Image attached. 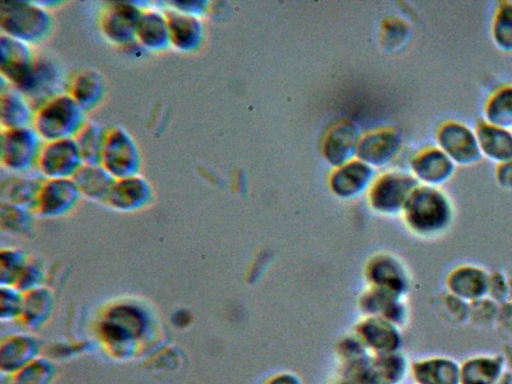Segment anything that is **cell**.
Wrapping results in <instances>:
<instances>
[{
	"label": "cell",
	"instance_id": "6da1fadb",
	"mask_svg": "<svg viewBox=\"0 0 512 384\" xmlns=\"http://www.w3.org/2000/svg\"><path fill=\"white\" fill-rule=\"evenodd\" d=\"M403 209L408 225L426 236L445 232L454 216L452 202L445 191L423 184L414 189Z\"/></svg>",
	"mask_w": 512,
	"mask_h": 384
},
{
	"label": "cell",
	"instance_id": "7a4b0ae2",
	"mask_svg": "<svg viewBox=\"0 0 512 384\" xmlns=\"http://www.w3.org/2000/svg\"><path fill=\"white\" fill-rule=\"evenodd\" d=\"M85 121L76 101L67 92L57 93L38 105L32 127L41 139L53 141L73 138Z\"/></svg>",
	"mask_w": 512,
	"mask_h": 384
},
{
	"label": "cell",
	"instance_id": "3957f363",
	"mask_svg": "<svg viewBox=\"0 0 512 384\" xmlns=\"http://www.w3.org/2000/svg\"><path fill=\"white\" fill-rule=\"evenodd\" d=\"M51 16L41 3L6 1L1 3V33L27 44L41 41L50 31Z\"/></svg>",
	"mask_w": 512,
	"mask_h": 384
},
{
	"label": "cell",
	"instance_id": "277c9868",
	"mask_svg": "<svg viewBox=\"0 0 512 384\" xmlns=\"http://www.w3.org/2000/svg\"><path fill=\"white\" fill-rule=\"evenodd\" d=\"M0 48L2 77L24 95H34L37 88L36 60L29 45L1 33Z\"/></svg>",
	"mask_w": 512,
	"mask_h": 384
},
{
	"label": "cell",
	"instance_id": "5b68a950",
	"mask_svg": "<svg viewBox=\"0 0 512 384\" xmlns=\"http://www.w3.org/2000/svg\"><path fill=\"white\" fill-rule=\"evenodd\" d=\"M100 164L116 179L138 174L140 153L125 128L112 126L104 131Z\"/></svg>",
	"mask_w": 512,
	"mask_h": 384
},
{
	"label": "cell",
	"instance_id": "8992f818",
	"mask_svg": "<svg viewBox=\"0 0 512 384\" xmlns=\"http://www.w3.org/2000/svg\"><path fill=\"white\" fill-rule=\"evenodd\" d=\"M41 146V138L32 126L3 128L1 163L10 171L25 172L36 165Z\"/></svg>",
	"mask_w": 512,
	"mask_h": 384
},
{
	"label": "cell",
	"instance_id": "52a82bcc",
	"mask_svg": "<svg viewBox=\"0 0 512 384\" xmlns=\"http://www.w3.org/2000/svg\"><path fill=\"white\" fill-rule=\"evenodd\" d=\"M435 138L436 146L456 166H471L482 158L474 128L461 121H445L438 127Z\"/></svg>",
	"mask_w": 512,
	"mask_h": 384
},
{
	"label": "cell",
	"instance_id": "ba28073f",
	"mask_svg": "<svg viewBox=\"0 0 512 384\" xmlns=\"http://www.w3.org/2000/svg\"><path fill=\"white\" fill-rule=\"evenodd\" d=\"M83 165L74 138L46 141L42 144L36 167L47 179L72 178Z\"/></svg>",
	"mask_w": 512,
	"mask_h": 384
},
{
	"label": "cell",
	"instance_id": "9c48e42d",
	"mask_svg": "<svg viewBox=\"0 0 512 384\" xmlns=\"http://www.w3.org/2000/svg\"><path fill=\"white\" fill-rule=\"evenodd\" d=\"M142 9L133 2H110L101 15L100 26L112 42L126 44L135 40Z\"/></svg>",
	"mask_w": 512,
	"mask_h": 384
},
{
	"label": "cell",
	"instance_id": "30bf717a",
	"mask_svg": "<svg viewBox=\"0 0 512 384\" xmlns=\"http://www.w3.org/2000/svg\"><path fill=\"white\" fill-rule=\"evenodd\" d=\"M80 195L72 178L47 179L41 185L33 210L45 217L59 216L73 208Z\"/></svg>",
	"mask_w": 512,
	"mask_h": 384
},
{
	"label": "cell",
	"instance_id": "8fae6325",
	"mask_svg": "<svg viewBox=\"0 0 512 384\" xmlns=\"http://www.w3.org/2000/svg\"><path fill=\"white\" fill-rule=\"evenodd\" d=\"M456 165L436 145L422 150L412 162L413 176L419 184L440 187L455 173Z\"/></svg>",
	"mask_w": 512,
	"mask_h": 384
},
{
	"label": "cell",
	"instance_id": "7c38bea8",
	"mask_svg": "<svg viewBox=\"0 0 512 384\" xmlns=\"http://www.w3.org/2000/svg\"><path fill=\"white\" fill-rule=\"evenodd\" d=\"M152 197L147 180L139 174L116 179L107 199L114 209L132 211L146 206Z\"/></svg>",
	"mask_w": 512,
	"mask_h": 384
},
{
	"label": "cell",
	"instance_id": "4fadbf2b",
	"mask_svg": "<svg viewBox=\"0 0 512 384\" xmlns=\"http://www.w3.org/2000/svg\"><path fill=\"white\" fill-rule=\"evenodd\" d=\"M418 185L419 182L411 175H387L374 188L373 204L384 211H396L404 208L411 193Z\"/></svg>",
	"mask_w": 512,
	"mask_h": 384
},
{
	"label": "cell",
	"instance_id": "5bb4252c",
	"mask_svg": "<svg viewBox=\"0 0 512 384\" xmlns=\"http://www.w3.org/2000/svg\"><path fill=\"white\" fill-rule=\"evenodd\" d=\"M489 273L480 267L462 265L447 277L449 293L468 303L487 297Z\"/></svg>",
	"mask_w": 512,
	"mask_h": 384
},
{
	"label": "cell",
	"instance_id": "9a60e30c",
	"mask_svg": "<svg viewBox=\"0 0 512 384\" xmlns=\"http://www.w3.org/2000/svg\"><path fill=\"white\" fill-rule=\"evenodd\" d=\"M170 45L183 52L198 48L203 38V25L199 17L166 8Z\"/></svg>",
	"mask_w": 512,
	"mask_h": 384
},
{
	"label": "cell",
	"instance_id": "2e32d148",
	"mask_svg": "<svg viewBox=\"0 0 512 384\" xmlns=\"http://www.w3.org/2000/svg\"><path fill=\"white\" fill-rule=\"evenodd\" d=\"M482 157L495 164L512 158V129L480 119L473 127Z\"/></svg>",
	"mask_w": 512,
	"mask_h": 384
},
{
	"label": "cell",
	"instance_id": "e0dca14e",
	"mask_svg": "<svg viewBox=\"0 0 512 384\" xmlns=\"http://www.w3.org/2000/svg\"><path fill=\"white\" fill-rule=\"evenodd\" d=\"M1 78L0 115L3 128L32 126L34 111L26 96Z\"/></svg>",
	"mask_w": 512,
	"mask_h": 384
},
{
	"label": "cell",
	"instance_id": "ac0fdd59",
	"mask_svg": "<svg viewBox=\"0 0 512 384\" xmlns=\"http://www.w3.org/2000/svg\"><path fill=\"white\" fill-rule=\"evenodd\" d=\"M506 371L503 356L478 355L460 364V384H495Z\"/></svg>",
	"mask_w": 512,
	"mask_h": 384
},
{
	"label": "cell",
	"instance_id": "d6986e66",
	"mask_svg": "<svg viewBox=\"0 0 512 384\" xmlns=\"http://www.w3.org/2000/svg\"><path fill=\"white\" fill-rule=\"evenodd\" d=\"M417 384H460V364L449 357H431L412 367Z\"/></svg>",
	"mask_w": 512,
	"mask_h": 384
},
{
	"label": "cell",
	"instance_id": "ffe728a7",
	"mask_svg": "<svg viewBox=\"0 0 512 384\" xmlns=\"http://www.w3.org/2000/svg\"><path fill=\"white\" fill-rule=\"evenodd\" d=\"M135 40L143 47L160 51L170 46L169 29L164 12L157 9L142 10Z\"/></svg>",
	"mask_w": 512,
	"mask_h": 384
},
{
	"label": "cell",
	"instance_id": "44dd1931",
	"mask_svg": "<svg viewBox=\"0 0 512 384\" xmlns=\"http://www.w3.org/2000/svg\"><path fill=\"white\" fill-rule=\"evenodd\" d=\"M81 195L96 200L106 201L116 178L101 164H83L72 176Z\"/></svg>",
	"mask_w": 512,
	"mask_h": 384
},
{
	"label": "cell",
	"instance_id": "7402d4cb",
	"mask_svg": "<svg viewBox=\"0 0 512 384\" xmlns=\"http://www.w3.org/2000/svg\"><path fill=\"white\" fill-rule=\"evenodd\" d=\"M104 82L101 75L91 69L77 72L69 81L67 93L84 110L94 108L104 95Z\"/></svg>",
	"mask_w": 512,
	"mask_h": 384
},
{
	"label": "cell",
	"instance_id": "603a6c76",
	"mask_svg": "<svg viewBox=\"0 0 512 384\" xmlns=\"http://www.w3.org/2000/svg\"><path fill=\"white\" fill-rule=\"evenodd\" d=\"M143 327L140 312L131 307H119L104 322V333L109 339L120 342L140 336Z\"/></svg>",
	"mask_w": 512,
	"mask_h": 384
},
{
	"label": "cell",
	"instance_id": "cb8c5ba5",
	"mask_svg": "<svg viewBox=\"0 0 512 384\" xmlns=\"http://www.w3.org/2000/svg\"><path fill=\"white\" fill-rule=\"evenodd\" d=\"M43 181L27 176L8 177L1 184V200L4 203L33 209Z\"/></svg>",
	"mask_w": 512,
	"mask_h": 384
},
{
	"label": "cell",
	"instance_id": "d4e9b609",
	"mask_svg": "<svg viewBox=\"0 0 512 384\" xmlns=\"http://www.w3.org/2000/svg\"><path fill=\"white\" fill-rule=\"evenodd\" d=\"M364 341L375 350L393 353L400 344V336L391 322L383 319H369L360 328Z\"/></svg>",
	"mask_w": 512,
	"mask_h": 384
},
{
	"label": "cell",
	"instance_id": "484cf974",
	"mask_svg": "<svg viewBox=\"0 0 512 384\" xmlns=\"http://www.w3.org/2000/svg\"><path fill=\"white\" fill-rule=\"evenodd\" d=\"M370 278L379 289L400 295L407 286V280L403 269L391 258H379L370 267Z\"/></svg>",
	"mask_w": 512,
	"mask_h": 384
},
{
	"label": "cell",
	"instance_id": "4316f807",
	"mask_svg": "<svg viewBox=\"0 0 512 384\" xmlns=\"http://www.w3.org/2000/svg\"><path fill=\"white\" fill-rule=\"evenodd\" d=\"M37 345L29 337H16L2 345L1 370L14 374L36 359Z\"/></svg>",
	"mask_w": 512,
	"mask_h": 384
},
{
	"label": "cell",
	"instance_id": "83f0119b",
	"mask_svg": "<svg viewBox=\"0 0 512 384\" xmlns=\"http://www.w3.org/2000/svg\"><path fill=\"white\" fill-rule=\"evenodd\" d=\"M482 119L512 129V85H503L490 94L483 108Z\"/></svg>",
	"mask_w": 512,
	"mask_h": 384
},
{
	"label": "cell",
	"instance_id": "f1b7e54d",
	"mask_svg": "<svg viewBox=\"0 0 512 384\" xmlns=\"http://www.w3.org/2000/svg\"><path fill=\"white\" fill-rule=\"evenodd\" d=\"M104 131L96 122L86 120L73 137L83 164H100Z\"/></svg>",
	"mask_w": 512,
	"mask_h": 384
},
{
	"label": "cell",
	"instance_id": "f546056e",
	"mask_svg": "<svg viewBox=\"0 0 512 384\" xmlns=\"http://www.w3.org/2000/svg\"><path fill=\"white\" fill-rule=\"evenodd\" d=\"M491 36L499 49L512 52V2L498 3L492 18Z\"/></svg>",
	"mask_w": 512,
	"mask_h": 384
},
{
	"label": "cell",
	"instance_id": "4dcf8cb0",
	"mask_svg": "<svg viewBox=\"0 0 512 384\" xmlns=\"http://www.w3.org/2000/svg\"><path fill=\"white\" fill-rule=\"evenodd\" d=\"M369 169L359 163L351 164L341 169L333 178V188L336 193L349 196L358 193L369 179Z\"/></svg>",
	"mask_w": 512,
	"mask_h": 384
},
{
	"label": "cell",
	"instance_id": "1f68e13d",
	"mask_svg": "<svg viewBox=\"0 0 512 384\" xmlns=\"http://www.w3.org/2000/svg\"><path fill=\"white\" fill-rule=\"evenodd\" d=\"M365 306L373 313H381L389 322H398L404 317V308L397 301V296L381 289L365 299Z\"/></svg>",
	"mask_w": 512,
	"mask_h": 384
},
{
	"label": "cell",
	"instance_id": "d6a6232c",
	"mask_svg": "<svg viewBox=\"0 0 512 384\" xmlns=\"http://www.w3.org/2000/svg\"><path fill=\"white\" fill-rule=\"evenodd\" d=\"M54 376L52 364L45 359H35L14 374L10 384H50Z\"/></svg>",
	"mask_w": 512,
	"mask_h": 384
},
{
	"label": "cell",
	"instance_id": "836d02e7",
	"mask_svg": "<svg viewBox=\"0 0 512 384\" xmlns=\"http://www.w3.org/2000/svg\"><path fill=\"white\" fill-rule=\"evenodd\" d=\"M398 146V140L393 134H385L384 136H373L363 143L361 153L363 158L370 161H382L389 158Z\"/></svg>",
	"mask_w": 512,
	"mask_h": 384
},
{
	"label": "cell",
	"instance_id": "e575fe53",
	"mask_svg": "<svg viewBox=\"0 0 512 384\" xmlns=\"http://www.w3.org/2000/svg\"><path fill=\"white\" fill-rule=\"evenodd\" d=\"M30 213L27 208L1 203V225L7 230L20 232L25 231L31 222Z\"/></svg>",
	"mask_w": 512,
	"mask_h": 384
},
{
	"label": "cell",
	"instance_id": "d590c367",
	"mask_svg": "<svg viewBox=\"0 0 512 384\" xmlns=\"http://www.w3.org/2000/svg\"><path fill=\"white\" fill-rule=\"evenodd\" d=\"M499 304L489 297L473 301L469 303V318L475 324L489 325L497 322L499 313Z\"/></svg>",
	"mask_w": 512,
	"mask_h": 384
},
{
	"label": "cell",
	"instance_id": "8d00e7d4",
	"mask_svg": "<svg viewBox=\"0 0 512 384\" xmlns=\"http://www.w3.org/2000/svg\"><path fill=\"white\" fill-rule=\"evenodd\" d=\"M49 297L43 291H34L24 299L23 313L31 323L39 322L43 319L48 310Z\"/></svg>",
	"mask_w": 512,
	"mask_h": 384
},
{
	"label": "cell",
	"instance_id": "74e56055",
	"mask_svg": "<svg viewBox=\"0 0 512 384\" xmlns=\"http://www.w3.org/2000/svg\"><path fill=\"white\" fill-rule=\"evenodd\" d=\"M487 297L498 304L507 302L509 298V284L508 279L501 272L495 271L489 274Z\"/></svg>",
	"mask_w": 512,
	"mask_h": 384
},
{
	"label": "cell",
	"instance_id": "f35d334b",
	"mask_svg": "<svg viewBox=\"0 0 512 384\" xmlns=\"http://www.w3.org/2000/svg\"><path fill=\"white\" fill-rule=\"evenodd\" d=\"M2 318L7 314V317H12L23 311L24 299L20 297L17 291L11 288H2Z\"/></svg>",
	"mask_w": 512,
	"mask_h": 384
},
{
	"label": "cell",
	"instance_id": "ab89813d",
	"mask_svg": "<svg viewBox=\"0 0 512 384\" xmlns=\"http://www.w3.org/2000/svg\"><path fill=\"white\" fill-rule=\"evenodd\" d=\"M353 139L354 135L350 129L341 128L340 132H338L336 135H333L331 138V158L334 159L336 153H341V159H343L342 154H345L347 151L349 152L351 150L353 146Z\"/></svg>",
	"mask_w": 512,
	"mask_h": 384
},
{
	"label": "cell",
	"instance_id": "60d3db41",
	"mask_svg": "<svg viewBox=\"0 0 512 384\" xmlns=\"http://www.w3.org/2000/svg\"><path fill=\"white\" fill-rule=\"evenodd\" d=\"M167 4L177 11L197 17H200L207 7V2L205 1H171Z\"/></svg>",
	"mask_w": 512,
	"mask_h": 384
},
{
	"label": "cell",
	"instance_id": "b9f144b4",
	"mask_svg": "<svg viewBox=\"0 0 512 384\" xmlns=\"http://www.w3.org/2000/svg\"><path fill=\"white\" fill-rule=\"evenodd\" d=\"M495 179L499 186L512 189V158L496 164Z\"/></svg>",
	"mask_w": 512,
	"mask_h": 384
},
{
	"label": "cell",
	"instance_id": "7bdbcfd3",
	"mask_svg": "<svg viewBox=\"0 0 512 384\" xmlns=\"http://www.w3.org/2000/svg\"><path fill=\"white\" fill-rule=\"evenodd\" d=\"M497 322L506 333L512 336V302L500 304Z\"/></svg>",
	"mask_w": 512,
	"mask_h": 384
},
{
	"label": "cell",
	"instance_id": "ee69618b",
	"mask_svg": "<svg viewBox=\"0 0 512 384\" xmlns=\"http://www.w3.org/2000/svg\"><path fill=\"white\" fill-rule=\"evenodd\" d=\"M268 384H301L299 379L291 374H281L273 378Z\"/></svg>",
	"mask_w": 512,
	"mask_h": 384
},
{
	"label": "cell",
	"instance_id": "f6af8a7d",
	"mask_svg": "<svg viewBox=\"0 0 512 384\" xmlns=\"http://www.w3.org/2000/svg\"><path fill=\"white\" fill-rule=\"evenodd\" d=\"M495 384H512V371H505Z\"/></svg>",
	"mask_w": 512,
	"mask_h": 384
},
{
	"label": "cell",
	"instance_id": "bcb514c9",
	"mask_svg": "<svg viewBox=\"0 0 512 384\" xmlns=\"http://www.w3.org/2000/svg\"><path fill=\"white\" fill-rule=\"evenodd\" d=\"M508 284H509V298L511 299V302H512V278L508 279Z\"/></svg>",
	"mask_w": 512,
	"mask_h": 384
},
{
	"label": "cell",
	"instance_id": "7dc6e473",
	"mask_svg": "<svg viewBox=\"0 0 512 384\" xmlns=\"http://www.w3.org/2000/svg\"><path fill=\"white\" fill-rule=\"evenodd\" d=\"M343 384H355V383H354V382H352V383H343Z\"/></svg>",
	"mask_w": 512,
	"mask_h": 384
}]
</instances>
